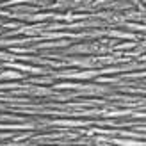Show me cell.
I'll list each match as a JSON object with an SVG mask.
<instances>
[{
    "instance_id": "obj_2",
    "label": "cell",
    "mask_w": 146,
    "mask_h": 146,
    "mask_svg": "<svg viewBox=\"0 0 146 146\" xmlns=\"http://www.w3.org/2000/svg\"><path fill=\"white\" fill-rule=\"evenodd\" d=\"M21 77V73H14V71H5L0 78H20Z\"/></svg>"
},
{
    "instance_id": "obj_1",
    "label": "cell",
    "mask_w": 146,
    "mask_h": 146,
    "mask_svg": "<svg viewBox=\"0 0 146 146\" xmlns=\"http://www.w3.org/2000/svg\"><path fill=\"white\" fill-rule=\"evenodd\" d=\"M114 144H119V146H146V143H143V141H127V139H116V141H112Z\"/></svg>"
}]
</instances>
